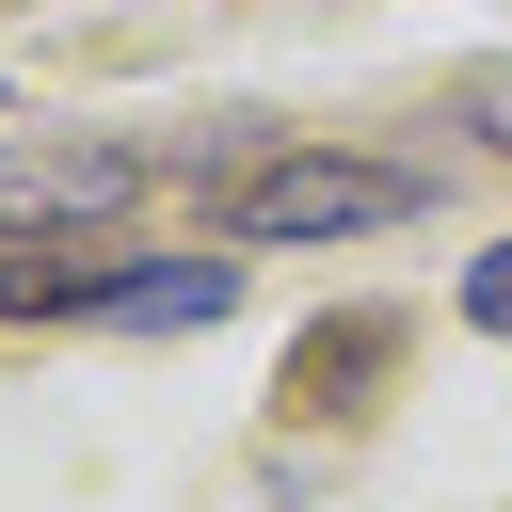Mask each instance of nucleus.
Here are the masks:
<instances>
[{
	"instance_id": "7ed1b4c3",
	"label": "nucleus",
	"mask_w": 512,
	"mask_h": 512,
	"mask_svg": "<svg viewBox=\"0 0 512 512\" xmlns=\"http://www.w3.org/2000/svg\"><path fill=\"white\" fill-rule=\"evenodd\" d=\"M240 304V256H160V272H80V320L96 336H176V320H224Z\"/></svg>"
},
{
	"instance_id": "f257e3e1",
	"label": "nucleus",
	"mask_w": 512,
	"mask_h": 512,
	"mask_svg": "<svg viewBox=\"0 0 512 512\" xmlns=\"http://www.w3.org/2000/svg\"><path fill=\"white\" fill-rule=\"evenodd\" d=\"M400 208H432V176H416V160L288 144V160H256V176L224 192V240H368V224H400Z\"/></svg>"
},
{
	"instance_id": "f03ea898",
	"label": "nucleus",
	"mask_w": 512,
	"mask_h": 512,
	"mask_svg": "<svg viewBox=\"0 0 512 512\" xmlns=\"http://www.w3.org/2000/svg\"><path fill=\"white\" fill-rule=\"evenodd\" d=\"M128 192H144L128 144H80V128H64V144H0V240H80V224L128 208Z\"/></svg>"
},
{
	"instance_id": "39448f33",
	"label": "nucleus",
	"mask_w": 512,
	"mask_h": 512,
	"mask_svg": "<svg viewBox=\"0 0 512 512\" xmlns=\"http://www.w3.org/2000/svg\"><path fill=\"white\" fill-rule=\"evenodd\" d=\"M464 128H480V144H512V64H480V80H464Z\"/></svg>"
},
{
	"instance_id": "20e7f679",
	"label": "nucleus",
	"mask_w": 512,
	"mask_h": 512,
	"mask_svg": "<svg viewBox=\"0 0 512 512\" xmlns=\"http://www.w3.org/2000/svg\"><path fill=\"white\" fill-rule=\"evenodd\" d=\"M464 320H480V336H512V240H496V256H464Z\"/></svg>"
}]
</instances>
